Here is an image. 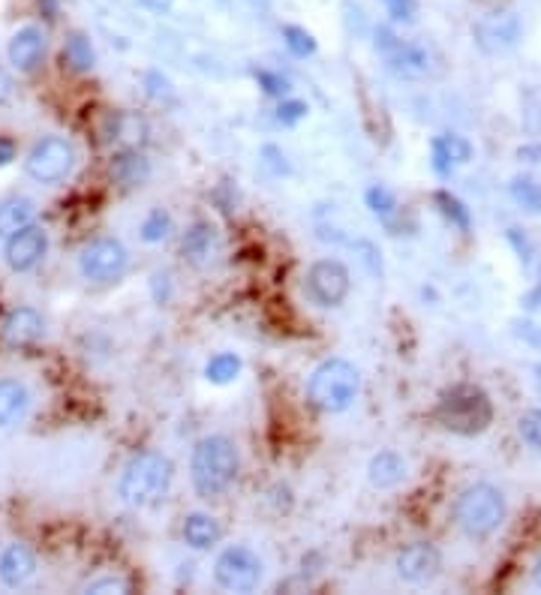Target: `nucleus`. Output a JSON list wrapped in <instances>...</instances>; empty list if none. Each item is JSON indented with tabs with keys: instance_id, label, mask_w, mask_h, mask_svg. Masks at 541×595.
<instances>
[{
	"instance_id": "cd10ccee",
	"label": "nucleus",
	"mask_w": 541,
	"mask_h": 595,
	"mask_svg": "<svg viewBox=\"0 0 541 595\" xmlns=\"http://www.w3.org/2000/svg\"><path fill=\"white\" fill-rule=\"evenodd\" d=\"M283 40H286V49H289L295 58H310V55L316 52V40H313V34L304 31V28H295V25L283 28Z\"/></svg>"
},
{
	"instance_id": "c85d7f7f",
	"label": "nucleus",
	"mask_w": 541,
	"mask_h": 595,
	"mask_svg": "<svg viewBox=\"0 0 541 595\" xmlns=\"http://www.w3.org/2000/svg\"><path fill=\"white\" fill-rule=\"evenodd\" d=\"M436 205H439V211H442L454 226H460V229H466V226H469V214H466L463 202H460V199H454L451 193H436Z\"/></svg>"
},
{
	"instance_id": "ea45409f",
	"label": "nucleus",
	"mask_w": 541,
	"mask_h": 595,
	"mask_svg": "<svg viewBox=\"0 0 541 595\" xmlns=\"http://www.w3.org/2000/svg\"><path fill=\"white\" fill-rule=\"evenodd\" d=\"M139 4L154 10V13H169L172 10V0H139Z\"/></svg>"
},
{
	"instance_id": "2eb2a0df",
	"label": "nucleus",
	"mask_w": 541,
	"mask_h": 595,
	"mask_svg": "<svg viewBox=\"0 0 541 595\" xmlns=\"http://www.w3.org/2000/svg\"><path fill=\"white\" fill-rule=\"evenodd\" d=\"M7 58L19 73H34L46 58V34L34 25L16 31L7 46Z\"/></svg>"
},
{
	"instance_id": "ddd939ff",
	"label": "nucleus",
	"mask_w": 541,
	"mask_h": 595,
	"mask_svg": "<svg viewBox=\"0 0 541 595\" xmlns=\"http://www.w3.org/2000/svg\"><path fill=\"white\" fill-rule=\"evenodd\" d=\"M439 571H442V553L427 541L409 544L397 553V574L406 583H430L433 577H439Z\"/></svg>"
},
{
	"instance_id": "c756f323",
	"label": "nucleus",
	"mask_w": 541,
	"mask_h": 595,
	"mask_svg": "<svg viewBox=\"0 0 541 595\" xmlns=\"http://www.w3.org/2000/svg\"><path fill=\"white\" fill-rule=\"evenodd\" d=\"M169 229H172V220H169V214H163V211H154L145 223H142V238L148 241V244H157V241H163L166 235H169Z\"/></svg>"
},
{
	"instance_id": "4be33fe9",
	"label": "nucleus",
	"mask_w": 541,
	"mask_h": 595,
	"mask_svg": "<svg viewBox=\"0 0 541 595\" xmlns=\"http://www.w3.org/2000/svg\"><path fill=\"white\" fill-rule=\"evenodd\" d=\"M367 478H370L373 487L388 490V487H394L406 478V463L394 451H379L367 466Z\"/></svg>"
},
{
	"instance_id": "423d86ee",
	"label": "nucleus",
	"mask_w": 541,
	"mask_h": 595,
	"mask_svg": "<svg viewBox=\"0 0 541 595\" xmlns=\"http://www.w3.org/2000/svg\"><path fill=\"white\" fill-rule=\"evenodd\" d=\"M73 166H76V148L61 136L40 139L25 157V172L37 184H58L73 172Z\"/></svg>"
},
{
	"instance_id": "4468645a",
	"label": "nucleus",
	"mask_w": 541,
	"mask_h": 595,
	"mask_svg": "<svg viewBox=\"0 0 541 595\" xmlns=\"http://www.w3.org/2000/svg\"><path fill=\"white\" fill-rule=\"evenodd\" d=\"M43 334H46V319L34 307H16L0 322V337L13 349L34 346Z\"/></svg>"
},
{
	"instance_id": "b1692460",
	"label": "nucleus",
	"mask_w": 541,
	"mask_h": 595,
	"mask_svg": "<svg viewBox=\"0 0 541 595\" xmlns=\"http://www.w3.org/2000/svg\"><path fill=\"white\" fill-rule=\"evenodd\" d=\"M97 55L94 46L85 34H70V40L64 43V64H70V70L76 73H88L94 67Z\"/></svg>"
},
{
	"instance_id": "bb28decb",
	"label": "nucleus",
	"mask_w": 541,
	"mask_h": 595,
	"mask_svg": "<svg viewBox=\"0 0 541 595\" xmlns=\"http://www.w3.org/2000/svg\"><path fill=\"white\" fill-rule=\"evenodd\" d=\"M511 196H514V202H517L520 208H526V211H532V214L541 211V187H538L535 181H529V178H514Z\"/></svg>"
},
{
	"instance_id": "c9c22d12",
	"label": "nucleus",
	"mask_w": 541,
	"mask_h": 595,
	"mask_svg": "<svg viewBox=\"0 0 541 595\" xmlns=\"http://www.w3.org/2000/svg\"><path fill=\"white\" fill-rule=\"evenodd\" d=\"M88 592H130V583L124 577H103V580H94Z\"/></svg>"
},
{
	"instance_id": "a19ab883",
	"label": "nucleus",
	"mask_w": 541,
	"mask_h": 595,
	"mask_svg": "<svg viewBox=\"0 0 541 595\" xmlns=\"http://www.w3.org/2000/svg\"><path fill=\"white\" fill-rule=\"evenodd\" d=\"M526 307H532V310H541V286H538L535 292H529V295H526Z\"/></svg>"
},
{
	"instance_id": "4c0bfd02",
	"label": "nucleus",
	"mask_w": 541,
	"mask_h": 595,
	"mask_svg": "<svg viewBox=\"0 0 541 595\" xmlns=\"http://www.w3.org/2000/svg\"><path fill=\"white\" fill-rule=\"evenodd\" d=\"M16 142L13 139H7V136H0V169L4 166H10L13 160H16Z\"/></svg>"
},
{
	"instance_id": "a878e982",
	"label": "nucleus",
	"mask_w": 541,
	"mask_h": 595,
	"mask_svg": "<svg viewBox=\"0 0 541 595\" xmlns=\"http://www.w3.org/2000/svg\"><path fill=\"white\" fill-rule=\"evenodd\" d=\"M211 241H214V229L208 223H196L187 235H184V256H190L193 262L205 259L211 253Z\"/></svg>"
},
{
	"instance_id": "473e14b6",
	"label": "nucleus",
	"mask_w": 541,
	"mask_h": 595,
	"mask_svg": "<svg viewBox=\"0 0 541 595\" xmlns=\"http://www.w3.org/2000/svg\"><path fill=\"white\" fill-rule=\"evenodd\" d=\"M382 7H385V13L394 22H403V25L415 22V16H418V4H415V0H382Z\"/></svg>"
},
{
	"instance_id": "dca6fc26",
	"label": "nucleus",
	"mask_w": 541,
	"mask_h": 595,
	"mask_svg": "<svg viewBox=\"0 0 541 595\" xmlns=\"http://www.w3.org/2000/svg\"><path fill=\"white\" fill-rule=\"evenodd\" d=\"M37 574V559L25 544H7L0 550V583L19 589Z\"/></svg>"
},
{
	"instance_id": "5701e85b",
	"label": "nucleus",
	"mask_w": 541,
	"mask_h": 595,
	"mask_svg": "<svg viewBox=\"0 0 541 595\" xmlns=\"http://www.w3.org/2000/svg\"><path fill=\"white\" fill-rule=\"evenodd\" d=\"M112 175L121 184H139V181H145L151 175V166H148V160L136 148H127L124 154H118L112 160Z\"/></svg>"
},
{
	"instance_id": "e433bc0d",
	"label": "nucleus",
	"mask_w": 541,
	"mask_h": 595,
	"mask_svg": "<svg viewBox=\"0 0 541 595\" xmlns=\"http://www.w3.org/2000/svg\"><path fill=\"white\" fill-rule=\"evenodd\" d=\"M13 94H16V82L4 67H0V106H7L13 100Z\"/></svg>"
},
{
	"instance_id": "f8f14e48",
	"label": "nucleus",
	"mask_w": 541,
	"mask_h": 595,
	"mask_svg": "<svg viewBox=\"0 0 541 595\" xmlns=\"http://www.w3.org/2000/svg\"><path fill=\"white\" fill-rule=\"evenodd\" d=\"M46 253H49V232L34 223L19 229L16 235H10L4 244V259L16 274L34 271L46 259Z\"/></svg>"
},
{
	"instance_id": "f3484780",
	"label": "nucleus",
	"mask_w": 541,
	"mask_h": 595,
	"mask_svg": "<svg viewBox=\"0 0 541 595\" xmlns=\"http://www.w3.org/2000/svg\"><path fill=\"white\" fill-rule=\"evenodd\" d=\"M31 391L19 379H0V427H13L28 415Z\"/></svg>"
},
{
	"instance_id": "aec40b11",
	"label": "nucleus",
	"mask_w": 541,
	"mask_h": 595,
	"mask_svg": "<svg viewBox=\"0 0 541 595\" xmlns=\"http://www.w3.org/2000/svg\"><path fill=\"white\" fill-rule=\"evenodd\" d=\"M223 529L220 523L211 517V514H202V511H193L184 517V541L196 550H211L217 541H220Z\"/></svg>"
},
{
	"instance_id": "9d476101",
	"label": "nucleus",
	"mask_w": 541,
	"mask_h": 595,
	"mask_svg": "<svg viewBox=\"0 0 541 595\" xmlns=\"http://www.w3.org/2000/svg\"><path fill=\"white\" fill-rule=\"evenodd\" d=\"M376 49L385 55V64L394 76L400 79H421L430 70V58L427 52H421L418 46H409L403 40H397L388 28L376 31Z\"/></svg>"
},
{
	"instance_id": "9b49d317",
	"label": "nucleus",
	"mask_w": 541,
	"mask_h": 595,
	"mask_svg": "<svg viewBox=\"0 0 541 595\" xmlns=\"http://www.w3.org/2000/svg\"><path fill=\"white\" fill-rule=\"evenodd\" d=\"M472 37H475V46L481 52H487V55H505L520 40V19L511 10L487 13L481 22H475Z\"/></svg>"
},
{
	"instance_id": "72a5a7b5",
	"label": "nucleus",
	"mask_w": 541,
	"mask_h": 595,
	"mask_svg": "<svg viewBox=\"0 0 541 595\" xmlns=\"http://www.w3.org/2000/svg\"><path fill=\"white\" fill-rule=\"evenodd\" d=\"M304 118H307V106H304L301 100H283L280 109H277V121H280L283 127H295V124L304 121Z\"/></svg>"
},
{
	"instance_id": "a211bd4d",
	"label": "nucleus",
	"mask_w": 541,
	"mask_h": 595,
	"mask_svg": "<svg viewBox=\"0 0 541 595\" xmlns=\"http://www.w3.org/2000/svg\"><path fill=\"white\" fill-rule=\"evenodd\" d=\"M472 145L463 136H439L433 139V169L436 175H448L454 166L469 163Z\"/></svg>"
},
{
	"instance_id": "2f4dec72",
	"label": "nucleus",
	"mask_w": 541,
	"mask_h": 595,
	"mask_svg": "<svg viewBox=\"0 0 541 595\" xmlns=\"http://www.w3.org/2000/svg\"><path fill=\"white\" fill-rule=\"evenodd\" d=\"M367 208H370L376 217H388V214H394L397 202H394V196H391L385 187H370V190H367Z\"/></svg>"
},
{
	"instance_id": "f03ea898",
	"label": "nucleus",
	"mask_w": 541,
	"mask_h": 595,
	"mask_svg": "<svg viewBox=\"0 0 541 595\" xmlns=\"http://www.w3.org/2000/svg\"><path fill=\"white\" fill-rule=\"evenodd\" d=\"M436 418L451 433L475 436V433L487 430V424L493 421V403L475 385H454L439 397Z\"/></svg>"
},
{
	"instance_id": "f257e3e1",
	"label": "nucleus",
	"mask_w": 541,
	"mask_h": 595,
	"mask_svg": "<svg viewBox=\"0 0 541 595\" xmlns=\"http://www.w3.org/2000/svg\"><path fill=\"white\" fill-rule=\"evenodd\" d=\"M238 475V448L226 436H205L190 457V478L199 496H220Z\"/></svg>"
},
{
	"instance_id": "39448f33",
	"label": "nucleus",
	"mask_w": 541,
	"mask_h": 595,
	"mask_svg": "<svg viewBox=\"0 0 541 595\" xmlns=\"http://www.w3.org/2000/svg\"><path fill=\"white\" fill-rule=\"evenodd\" d=\"M457 526L472 538H487L505 520V499L490 484H472L457 496L454 505Z\"/></svg>"
},
{
	"instance_id": "6e6552de",
	"label": "nucleus",
	"mask_w": 541,
	"mask_h": 595,
	"mask_svg": "<svg viewBox=\"0 0 541 595\" xmlns=\"http://www.w3.org/2000/svg\"><path fill=\"white\" fill-rule=\"evenodd\" d=\"M307 295L313 304L319 307H340L349 295V286H352V277L346 271L343 262L337 259H319L310 265L307 271Z\"/></svg>"
},
{
	"instance_id": "20e7f679",
	"label": "nucleus",
	"mask_w": 541,
	"mask_h": 595,
	"mask_svg": "<svg viewBox=\"0 0 541 595\" xmlns=\"http://www.w3.org/2000/svg\"><path fill=\"white\" fill-rule=\"evenodd\" d=\"M361 391V376L358 370L343 361V358H331L325 364H319L307 382V400L322 409V412H343L355 403Z\"/></svg>"
},
{
	"instance_id": "1a4fd4ad",
	"label": "nucleus",
	"mask_w": 541,
	"mask_h": 595,
	"mask_svg": "<svg viewBox=\"0 0 541 595\" xmlns=\"http://www.w3.org/2000/svg\"><path fill=\"white\" fill-rule=\"evenodd\" d=\"M127 247L115 238H100L88 244L79 256V268L94 283H112L127 271Z\"/></svg>"
},
{
	"instance_id": "f704fd0d",
	"label": "nucleus",
	"mask_w": 541,
	"mask_h": 595,
	"mask_svg": "<svg viewBox=\"0 0 541 595\" xmlns=\"http://www.w3.org/2000/svg\"><path fill=\"white\" fill-rule=\"evenodd\" d=\"M256 82L262 85V91L265 94H271V97H286L289 94V79L286 76H277V73H256Z\"/></svg>"
},
{
	"instance_id": "412c9836",
	"label": "nucleus",
	"mask_w": 541,
	"mask_h": 595,
	"mask_svg": "<svg viewBox=\"0 0 541 595\" xmlns=\"http://www.w3.org/2000/svg\"><path fill=\"white\" fill-rule=\"evenodd\" d=\"M109 139L112 142H118V145H124V148H142L145 145V139H148V121L145 118H139L136 112H118L112 121H109Z\"/></svg>"
},
{
	"instance_id": "58836bf2",
	"label": "nucleus",
	"mask_w": 541,
	"mask_h": 595,
	"mask_svg": "<svg viewBox=\"0 0 541 595\" xmlns=\"http://www.w3.org/2000/svg\"><path fill=\"white\" fill-rule=\"evenodd\" d=\"M517 157L526 160V163H541V145H526V148L517 151Z\"/></svg>"
},
{
	"instance_id": "7ed1b4c3",
	"label": "nucleus",
	"mask_w": 541,
	"mask_h": 595,
	"mask_svg": "<svg viewBox=\"0 0 541 595\" xmlns=\"http://www.w3.org/2000/svg\"><path fill=\"white\" fill-rule=\"evenodd\" d=\"M169 481H172V460L160 451H142L124 466L118 478V496L127 505H148L166 493Z\"/></svg>"
},
{
	"instance_id": "6ab92c4d",
	"label": "nucleus",
	"mask_w": 541,
	"mask_h": 595,
	"mask_svg": "<svg viewBox=\"0 0 541 595\" xmlns=\"http://www.w3.org/2000/svg\"><path fill=\"white\" fill-rule=\"evenodd\" d=\"M37 214V205L28 196H10L0 202V238H10L19 229L31 226Z\"/></svg>"
},
{
	"instance_id": "7c9ffc66",
	"label": "nucleus",
	"mask_w": 541,
	"mask_h": 595,
	"mask_svg": "<svg viewBox=\"0 0 541 595\" xmlns=\"http://www.w3.org/2000/svg\"><path fill=\"white\" fill-rule=\"evenodd\" d=\"M520 436L526 445H532L535 451H541V409H532L520 418Z\"/></svg>"
},
{
	"instance_id": "0eeeda50",
	"label": "nucleus",
	"mask_w": 541,
	"mask_h": 595,
	"mask_svg": "<svg viewBox=\"0 0 541 595\" xmlns=\"http://www.w3.org/2000/svg\"><path fill=\"white\" fill-rule=\"evenodd\" d=\"M214 580L229 592H253L262 580V559L247 547H226L214 562Z\"/></svg>"
},
{
	"instance_id": "393cba45",
	"label": "nucleus",
	"mask_w": 541,
	"mask_h": 595,
	"mask_svg": "<svg viewBox=\"0 0 541 595\" xmlns=\"http://www.w3.org/2000/svg\"><path fill=\"white\" fill-rule=\"evenodd\" d=\"M238 373H241V361H238L235 355H229V352H220V355H214V358L205 364V376H208L214 385H229V382L238 379Z\"/></svg>"
}]
</instances>
